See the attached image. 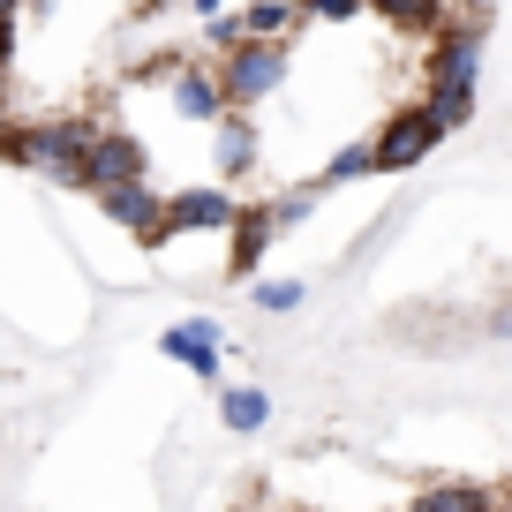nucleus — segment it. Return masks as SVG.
I'll return each instance as SVG.
<instances>
[{
  "label": "nucleus",
  "mask_w": 512,
  "mask_h": 512,
  "mask_svg": "<svg viewBox=\"0 0 512 512\" xmlns=\"http://www.w3.org/2000/svg\"><path fill=\"white\" fill-rule=\"evenodd\" d=\"M166 98H174V113L181 121H204V128H219L226 113H234V98H226V83H219V61H181L174 76H166Z\"/></svg>",
  "instance_id": "423d86ee"
},
{
  "label": "nucleus",
  "mask_w": 512,
  "mask_h": 512,
  "mask_svg": "<svg viewBox=\"0 0 512 512\" xmlns=\"http://www.w3.org/2000/svg\"><path fill=\"white\" fill-rule=\"evenodd\" d=\"M302 0H249L241 8V31H256V38H287V31H302Z\"/></svg>",
  "instance_id": "ddd939ff"
},
{
  "label": "nucleus",
  "mask_w": 512,
  "mask_h": 512,
  "mask_svg": "<svg viewBox=\"0 0 512 512\" xmlns=\"http://www.w3.org/2000/svg\"><path fill=\"white\" fill-rule=\"evenodd\" d=\"M98 211H106L113 226H128V241H144V249H159L166 234H174V219H166V196L151 189L144 174L136 181H106V189H91Z\"/></svg>",
  "instance_id": "7ed1b4c3"
},
{
  "label": "nucleus",
  "mask_w": 512,
  "mask_h": 512,
  "mask_svg": "<svg viewBox=\"0 0 512 512\" xmlns=\"http://www.w3.org/2000/svg\"><path fill=\"white\" fill-rule=\"evenodd\" d=\"M287 68H294V46L287 38H234V46H219V83H226V98L234 106H264V98L287 83Z\"/></svg>",
  "instance_id": "f03ea898"
},
{
  "label": "nucleus",
  "mask_w": 512,
  "mask_h": 512,
  "mask_svg": "<svg viewBox=\"0 0 512 512\" xmlns=\"http://www.w3.org/2000/svg\"><path fill=\"white\" fill-rule=\"evenodd\" d=\"M249 302L264 309V317H287V309H302V302H309V287H302V279H256Z\"/></svg>",
  "instance_id": "a211bd4d"
},
{
  "label": "nucleus",
  "mask_w": 512,
  "mask_h": 512,
  "mask_svg": "<svg viewBox=\"0 0 512 512\" xmlns=\"http://www.w3.org/2000/svg\"><path fill=\"white\" fill-rule=\"evenodd\" d=\"M452 8H460L467 23H490V8H497V0H452Z\"/></svg>",
  "instance_id": "412c9836"
},
{
  "label": "nucleus",
  "mask_w": 512,
  "mask_h": 512,
  "mask_svg": "<svg viewBox=\"0 0 512 512\" xmlns=\"http://www.w3.org/2000/svg\"><path fill=\"white\" fill-rule=\"evenodd\" d=\"M166 219H174V234H234L241 204L226 189H174L166 196Z\"/></svg>",
  "instance_id": "1a4fd4ad"
},
{
  "label": "nucleus",
  "mask_w": 512,
  "mask_h": 512,
  "mask_svg": "<svg viewBox=\"0 0 512 512\" xmlns=\"http://www.w3.org/2000/svg\"><path fill=\"white\" fill-rule=\"evenodd\" d=\"M189 8H196L204 23H211V16H226V0H189Z\"/></svg>",
  "instance_id": "4be33fe9"
},
{
  "label": "nucleus",
  "mask_w": 512,
  "mask_h": 512,
  "mask_svg": "<svg viewBox=\"0 0 512 512\" xmlns=\"http://www.w3.org/2000/svg\"><path fill=\"white\" fill-rule=\"evenodd\" d=\"M430 76H452V83H482V23H445L430 31Z\"/></svg>",
  "instance_id": "9d476101"
},
{
  "label": "nucleus",
  "mask_w": 512,
  "mask_h": 512,
  "mask_svg": "<svg viewBox=\"0 0 512 512\" xmlns=\"http://www.w3.org/2000/svg\"><path fill=\"white\" fill-rule=\"evenodd\" d=\"M377 16H392L400 31H445V0H369Z\"/></svg>",
  "instance_id": "f3484780"
},
{
  "label": "nucleus",
  "mask_w": 512,
  "mask_h": 512,
  "mask_svg": "<svg viewBox=\"0 0 512 512\" xmlns=\"http://www.w3.org/2000/svg\"><path fill=\"white\" fill-rule=\"evenodd\" d=\"M219 422L234 437H256L264 422H272V392H264V384H226L219 392Z\"/></svg>",
  "instance_id": "9b49d317"
},
{
  "label": "nucleus",
  "mask_w": 512,
  "mask_h": 512,
  "mask_svg": "<svg viewBox=\"0 0 512 512\" xmlns=\"http://www.w3.org/2000/svg\"><path fill=\"white\" fill-rule=\"evenodd\" d=\"M430 106L445 128H467L475 121V83H452V76H430Z\"/></svg>",
  "instance_id": "dca6fc26"
},
{
  "label": "nucleus",
  "mask_w": 512,
  "mask_h": 512,
  "mask_svg": "<svg viewBox=\"0 0 512 512\" xmlns=\"http://www.w3.org/2000/svg\"><path fill=\"white\" fill-rule=\"evenodd\" d=\"M91 136H98V121H83V113H68V121H23V128L0 136V159L38 174V181L83 189V151H91Z\"/></svg>",
  "instance_id": "f257e3e1"
},
{
  "label": "nucleus",
  "mask_w": 512,
  "mask_h": 512,
  "mask_svg": "<svg viewBox=\"0 0 512 512\" xmlns=\"http://www.w3.org/2000/svg\"><path fill=\"white\" fill-rule=\"evenodd\" d=\"M159 354H166V362H181L189 377L219 384L226 377V324L219 317H174V324H166V339H159Z\"/></svg>",
  "instance_id": "39448f33"
},
{
  "label": "nucleus",
  "mask_w": 512,
  "mask_h": 512,
  "mask_svg": "<svg viewBox=\"0 0 512 512\" xmlns=\"http://www.w3.org/2000/svg\"><path fill=\"white\" fill-rule=\"evenodd\" d=\"M16 8H23V0H0V16H16Z\"/></svg>",
  "instance_id": "5701e85b"
},
{
  "label": "nucleus",
  "mask_w": 512,
  "mask_h": 512,
  "mask_svg": "<svg viewBox=\"0 0 512 512\" xmlns=\"http://www.w3.org/2000/svg\"><path fill=\"white\" fill-rule=\"evenodd\" d=\"M8 61H16V16H0V76H8Z\"/></svg>",
  "instance_id": "aec40b11"
},
{
  "label": "nucleus",
  "mask_w": 512,
  "mask_h": 512,
  "mask_svg": "<svg viewBox=\"0 0 512 512\" xmlns=\"http://www.w3.org/2000/svg\"><path fill=\"white\" fill-rule=\"evenodd\" d=\"M287 234V219H279V204H249L234 219V249H226V279H256V264H264V249Z\"/></svg>",
  "instance_id": "6e6552de"
},
{
  "label": "nucleus",
  "mask_w": 512,
  "mask_h": 512,
  "mask_svg": "<svg viewBox=\"0 0 512 512\" xmlns=\"http://www.w3.org/2000/svg\"><path fill=\"white\" fill-rule=\"evenodd\" d=\"M362 174H384V166H377V136H354V144H339L332 151V166H324V189H339V181H362Z\"/></svg>",
  "instance_id": "4468645a"
},
{
  "label": "nucleus",
  "mask_w": 512,
  "mask_h": 512,
  "mask_svg": "<svg viewBox=\"0 0 512 512\" xmlns=\"http://www.w3.org/2000/svg\"><path fill=\"white\" fill-rule=\"evenodd\" d=\"M302 8H309V16H324V23H354L369 0H302Z\"/></svg>",
  "instance_id": "6ab92c4d"
},
{
  "label": "nucleus",
  "mask_w": 512,
  "mask_h": 512,
  "mask_svg": "<svg viewBox=\"0 0 512 512\" xmlns=\"http://www.w3.org/2000/svg\"><path fill=\"white\" fill-rule=\"evenodd\" d=\"M422 512H482L490 505V490L482 482H430V490H415Z\"/></svg>",
  "instance_id": "2eb2a0df"
},
{
  "label": "nucleus",
  "mask_w": 512,
  "mask_h": 512,
  "mask_svg": "<svg viewBox=\"0 0 512 512\" xmlns=\"http://www.w3.org/2000/svg\"><path fill=\"white\" fill-rule=\"evenodd\" d=\"M437 136H445V121H437L430 98H422V106H400L392 121L377 128V166H384V174H415V166L437 151Z\"/></svg>",
  "instance_id": "20e7f679"
},
{
  "label": "nucleus",
  "mask_w": 512,
  "mask_h": 512,
  "mask_svg": "<svg viewBox=\"0 0 512 512\" xmlns=\"http://www.w3.org/2000/svg\"><path fill=\"white\" fill-rule=\"evenodd\" d=\"M219 174H226V181L256 174V128H249V113H241V106L219 121Z\"/></svg>",
  "instance_id": "f8f14e48"
},
{
  "label": "nucleus",
  "mask_w": 512,
  "mask_h": 512,
  "mask_svg": "<svg viewBox=\"0 0 512 512\" xmlns=\"http://www.w3.org/2000/svg\"><path fill=\"white\" fill-rule=\"evenodd\" d=\"M0 136H8V106H0Z\"/></svg>",
  "instance_id": "b1692460"
},
{
  "label": "nucleus",
  "mask_w": 512,
  "mask_h": 512,
  "mask_svg": "<svg viewBox=\"0 0 512 512\" xmlns=\"http://www.w3.org/2000/svg\"><path fill=\"white\" fill-rule=\"evenodd\" d=\"M144 144L128 136V128H98L91 151H83V189H106V181H136L144 174Z\"/></svg>",
  "instance_id": "0eeeda50"
}]
</instances>
